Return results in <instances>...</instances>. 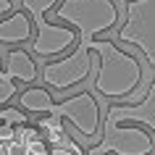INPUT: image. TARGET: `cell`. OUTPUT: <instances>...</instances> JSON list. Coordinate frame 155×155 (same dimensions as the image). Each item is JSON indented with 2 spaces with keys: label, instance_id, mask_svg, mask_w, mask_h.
Returning <instances> with one entry per match:
<instances>
[{
  "label": "cell",
  "instance_id": "cell-1",
  "mask_svg": "<svg viewBox=\"0 0 155 155\" xmlns=\"http://www.w3.org/2000/svg\"><path fill=\"white\" fill-rule=\"evenodd\" d=\"M84 48L97 55V74L92 90L100 92L108 100H124L129 103L131 92H137L142 84V63L134 53L121 50L116 42L108 40H90Z\"/></svg>",
  "mask_w": 155,
  "mask_h": 155
},
{
  "label": "cell",
  "instance_id": "cell-2",
  "mask_svg": "<svg viewBox=\"0 0 155 155\" xmlns=\"http://www.w3.org/2000/svg\"><path fill=\"white\" fill-rule=\"evenodd\" d=\"M50 16L55 24L71 26L79 45L97 40L118 24V8L113 0H58Z\"/></svg>",
  "mask_w": 155,
  "mask_h": 155
},
{
  "label": "cell",
  "instance_id": "cell-3",
  "mask_svg": "<svg viewBox=\"0 0 155 155\" xmlns=\"http://www.w3.org/2000/svg\"><path fill=\"white\" fill-rule=\"evenodd\" d=\"M116 40L137 48L150 66H155V0H129L126 21L116 29Z\"/></svg>",
  "mask_w": 155,
  "mask_h": 155
},
{
  "label": "cell",
  "instance_id": "cell-4",
  "mask_svg": "<svg viewBox=\"0 0 155 155\" xmlns=\"http://www.w3.org/2000/svg\"><path fill=\"white\" fill-rule=\"evenodd\" d=\"M92 53L84 45H79L76 42V48L68 53V55H58L53 58V61H45V66H42V82H45V87L48 90H71V87H76V84H82L87 76H90L92 71Z\"/></svg>",
  "mask_w": 155,
  "mask_h": 155
},
{
  "label": "cell",
  "instance_id": "cell-5",
  "mask_svg": "<svg viewBox=\"0 0 155 155\" xmlns=\"http://www.w3.org/2000/svg\"><path fill=\"white\" fill-rule=\"evenodd\" d=\"M100 131H103V139L97 145H92V153L100 155H153L155 142L153 134L142 126H131V124H118V126H110V124H100Z\"/></svg>",
  "mask_w": 155,
  "mask_h": 155
},
{
  "label": "cell",
  "instance_id": "cell-6",
  "mask_svg": "<svg viewBox=\"0 0 155 155\" xmlns=\"http://www.w3.org/2000/svg\"><path fill=\"white\" fill-rule=\"evenodd\" d=\"M50 113L58 116L61 121H68L74 129L79 131V134H84L87 139L100 134L103 113H100V105H97V100H95V95L90 90L76 92V95L61 100V103H53Z\"/></svg>",
  "mask_w": 155,
  "mask_h": 155
},
{
  "label": "cell",
  "instance_id": "cell-7",
  "mask_svg": "<svg viewBox=\"0 0 155 155\" xmlns=\"http://www.w3.org/2000/svg\"><path fill=\"white\" fill-rule=\"evenodd\" d=\"M34 34H32V53L37 58H58L66 50H71L76 45V32L66 24H55V21H40L32 24Z\"/></svg>",
  "mask_w": 155,
  "mask_h": 155
},
{
  "label": "cell",
  "instance_id": "cell-8",
  "mask_svg": "<svg viewBox=\"0 0 155 155\" xmlns=\"http://www.w3.org/2000/svg\"><path fill=\"white\" fill-rule=\"evenodd\" d=\"M110 126L118 124H142V129H155V84L147 87V92L134 103H113L105 113V121Z\"/></svg>",
  "mask_w": 155,
  "mask_h": 155
},
{
  "label": "cell",
  "instance_id": "cell-9",
  "mask_svg": "<svg viewBox=\"0 0 155 155\" xmlns=\"http://www.w3.org/2000/svg\"><path fill=\"white\" fill-rule=\"evenodd\" d=\"M3 74L13 79V82H24V84H32L37 82L40 76V68L34 63V58L26 53V50H8L5 58H3Z\"/></svg>",
  "mask_w": 155,
  "mask_h": 155
},
{
  "label": "cell",
  "instance_id": "cell-10",
  "mask_svg": "<svg viewBox=\"0 0 155 155\" xmlns=\"http://www.w3.org/2000/svg\"><path fill=\"white\" fill-rule=\"evenodd\" d=\"M32 34H34L32 18L24 11H16L0 21V42L3 45H24L32 40Z\"/></svg>",
  "mask_w": 155,
  "mask_h": 155
},
{
  "label": "cell",
  "instance_id": "cell-11",
  "mask_svg": "<svg viewBox=\"0 0 155 155\" xmlns=\"http://www.w3.org/2000/svg\"><path fill=\"white\" fill-rule=\"evenodd\" d=\"M53 92L48 87H29V90L18 92V105L24 108L26 113H37V116H45L50 113V105H53Z\"/></svg>",
  "mask_w": 155,
  "mask_h": 155
},
{
  "label": "cell",
  "instance_id": "cell-12",
  "mask_svg": "<svg viewBox=\"0 0 155 155\" xmlns=\"http://www.w3.org/2000/svg\"><path fill=\"white\" fill-rule=\"evenodd\" d=\"M21 5H24V13L32 18V24H40L58 5V0H21Z\"/></svg>",
  "mask_w": 155,
  "mask_h": 155
},
{
  "label": "cell",
  "instance_id": "cell-13",
  "mask_svg": "<svg viewBox=\"0 0 155 155\" xmlns=\"http://www.w3.org/2000/svg\"><path fill=\"white\" fill-rule=\"evenodd\" d=\"M0 124H8V126H21V124H29V121H26V113H21L18 108L3 105V108H0Z\"/></svg>",
  "mask_w": 155,
  "mask_h": 155
},
{
  "label": "cell",
  "instance_id": "cell-14",
  "mask_svg": "<svg viewBox=\"0 0 155 155\" xmlns=\"http://www.w3.org/2000/svg\"><path fill=\"white\" fill-rule=\"evenodd\" d=\"M48 155H84V150L76 142L71 139V134L61 142V145H53V147H48Z\"/></svg>",
  "mask_w": 155,
  "mask_h": 155
},
{
  "label": "cell",
  "instance_id": "cell-15",
  "mask_svg": "<svg viewBox=\"0 0 155 155\" xmlns=\"http://www.w3.org/2000/svg\"><path fill=\"white\" fill-rule=\"evenodd\" d=\"M18 95V87L13 79H8V76H0V108L3 105H8L11 100Z\"/></svg>",
  "mask_w": 155,
  "mask_h": 155
},
{
  "label": "cell",
  "instance_id": "cell-16",
  "mask_svg": "<svg viewBox=\"0 0 155 155\" xmlns=\"http://www.w3.org/2000/svg\"><path fill=\"white\" fill-rule=\"evenodd\" d=\"M37 129H40V134H50V131L66 129V126H63V121H61L58 116H53V113H45V116H40V121H37Z\"/></svg>",
  "mask_w": 155,
  "mask_h": 155
},
{
  "label": "cell",
  "instance_id": "cell-17",
  "mask_svg": "<svg viewBox=\"0 0 155 155\" xmlns=\"http://www.w3.org/2000/svg\"><path fill=\"white\" fill-rule=\"evenodd\" d=\"M26 153L29 155H48V145H45V139H34V142H29L26 145Z\"/></svg>",
  "mask_w": 155,
  "mask_h": 155
},
{
  "label": "cell",
  "instance_id": "cell-18",
  "mask_svg": "<svg viewBox=\"0 0 155 155\" xmlns=\"http://www.w3.org/2000/svg\"><path fill=\"white\" fill-rule=\"evenodd\" d=\"M5 155H29V153H26V145H24V142H16V139H13V142L5 145Z\"/></svg>",
  "mask_w": 155,
  "mask_h": 155
},
{
  "label": "cell",
  "instance_id": "cell-19",
  "mask_svg": "<svg viewBox=\"0 0 155 155\" xmlns=\"http://www.w3.org/2000/svg\"><path fill=\"white\" fill-rule=\"evenodd\" d=\"M0 142H3V145L13 142V126H8V124H0Z\"/></svg>",
  "mask_w": 155,
  "mask_h": 155
},
{
  "label": "cell",
  "instance_id": "cell-20",
  "mask_svg": "<svg viewBox=\"0 0 155 155\" xmlns=\"http://www.w3.org/2000/svg\"><path fill=\"white\" fill-rule=\"evenodd\" d=\"M11 8H13V3H11V0H0V16H3V13H8Z\"/></svg>",
  "mask_w": 155,
  "mask_h": 155
},
{
  "label": "cell",
  "instance_id": "cell-21",
  "mask_svg": "<svg viewBox=\"0 0 155 155\" xmlns=\"http://www.w3.org/2000/svg\"><path fill=\"white\" fill-rule=\"evenodd\" d=\"M0 76H5V74H3V55H0Z\"/></svg>",
  "mask_w": 155,
  "mask_h": 155
},
{
  "label": "cell",
  "instance_id": "cell-22",
  "mask_svg": "<svg viewBox=\"0 0 155 155\" xmlns=\"http://www.w3.org/2000/svg\"><path fill=\"white\" fill-rule=\"evenodd\" d=\"M0 155H5V145L3 142H0Z\"/></svg>",
  "mask_w": 155,
  "mask_h": 155
}]
</instances>
